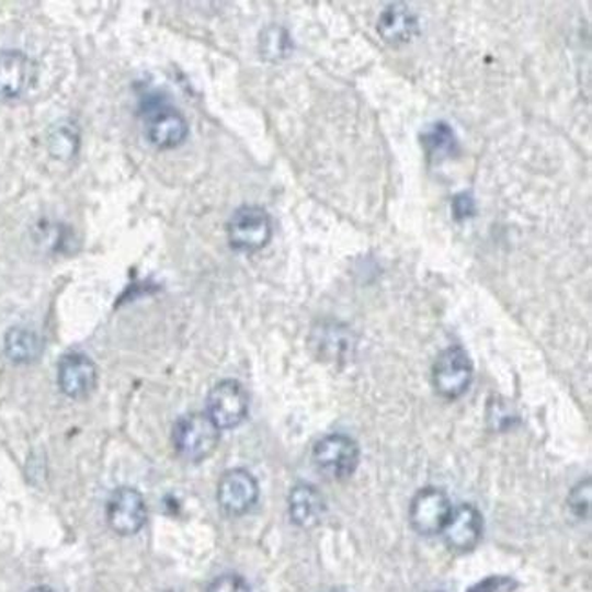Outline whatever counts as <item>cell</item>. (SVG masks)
Here are the masks:
<instances>
[{
  "instance_id": "cell-2",
  "label": "cell",
  "mask_w": 592,
  "mask_h": 592,
  "mask_svg": "<svg viewBox=\"0 0 592 592\" xmlns=\"http://www.w3.org/2000/svg\"><path fill=\"white\" fill-rule=\"evenodd\" d=\"M146 139L159 150H172L189 137V123L179 110L162 101H150L143 110Z\"/></svg>"
},
{
  "instance_id": "cell-13",
  "label": "cell",
  "mask_w": 592,
  "mask_h": 592,
  "mask_svg": "<svg viewBox=\"0 0 592 592\" xmlns=\"http://www.w3.org/2000/svg\"><path fill=\"white\" fill-rule=\"evenodd\" d=\"M327 503L314 485L299 483L288 496V514L297 527L312 528L323 520Z\"/></svg>"
},
{
  "instance_id": "cell-22",
  "label": "cell",
  "mask_w": 592,
  "mask_h": 592,
  "mask_svg": "<svg viewBox=\"0 0 592 592\" xmlns=\"http://www.w3.org/2000/svg\"><path fill=\"white\" fill-rule=\"evenodd\" d=\"M454 205H462V208H454V212H456V216H473L474 201L470 200L469 195H459V197H456V201H454Z\"/></svg>"
},
{
  "instance_id": "cell-23",
  "label": "cell",
  "mask_w": 592,
  "mask_h": 592,
  "mask_svg": "<svg viewBox=\"0 0 592 592\" xmlns=\"http://www.w3.org/2000/svg\"><path fill=\"white\" fill-rule=\"evenodd\" d=\"M27 592H54V591H52V589L49 588H35V589H32V591H27Z\"/></svg>"
},
{
  "instance_id": "cell-11",
  "label": "cell",
  "mask_w": 592,
  "mask_h": 592,
  "mask_svg": "<svg viewBox=\"0 0 592 592\" xmlns=\"http://www.w3.org/2000/svg\"><path fill=\"white\" fill-rule=\"evenodd\" d=\"M57 382L68 398H88L98 387V366L87 354L70 352L60 357Z\"/></svg>"
},
{
  "instance_id": "cell-14",
  "label": "cell",
  "mask_w": 592,
  "mask_h": 592,
  "mask_svg": "<svg viewBox=\"0 0 592 592\" xmlns=\"http://www.w3.org/2000/svg\"><path fill=\"white\" fill-rule=\"evenodd\" d=\"M377 32L388 44L409 43L418 33V19L405 4H390L383 11Z\"/></svg>"
},
{
  "instance_id": "cell-7",
  "label": "cell",
  "mask_w": 592,
  "mask_h": 592,
  "mask_svg": "<svg viewBox=\"0 0 592 592\" xmlns=\"http://www.w3.org/2000/svg\"><path fill=\"white\" fill-rule=\"evenodd\" d=\"M453 514V503L442 489L426 487L410 503V525L421 536L442 534Z\"/></svg>"
},
{
  "instance_id": "cell-10",
  "label": "cell",
  "mask_w": 592,
  "mask_h": 592,
  "mask_svg": "<svg viewBox=\"0 0 592 592\" xmlns=\"http://www.w3.org/2000/svg\"><path fill=\"white\" fill-rule=\"evenodd\" d=\"M37 81V66L26 54L0 52V101H19Z\"/></svg>"
},
{
  "instance_id": "cell-9",
  "label": "cell",
  "mask_w": 592,
  "mask_h": 592,
  "mask_svg": "<svg viewBox=\"0 0 592 592\" xmlns=\"http://www.w3.org/2000/svg\"><path fill=\"white\" fill-rule=\"evenodd\" d=\"M106 517L110 527L121 536H134L145 527L148 520L145 498L139 490L132 487H121L110 496L109 506H106Z\"/></svg>"
},
{
  "instance_id": "cell-17",
  "label": "cell",
  "mask_w": 592,
  "mask_h": 592,
  "mask_svg": "<svg viewBox=\"0 0 592 592\" xmlns=\"http://www.w3.org/2000/svg\"><path fill=\"white\" fill-rule=\"evenodd\" d=\"M454 145H456L454 132L445 123L434 124L431 132L423 137L426 153H429V157H436V159L451 153L454 150Z\"/></svg>"
},
{
  "instance_id": "cell-18",
  "label": "cell",
  "mask_w": 592,
  "mask_h": 592,
  "mask_svg": "<svg viewBox=\"0 0 592 592\" xmlns=\"http://www.w3.org/2000/svg\"><path fill=\"white\" fill-rule=\"evenodd\" d=\"M291 37L283 27H269L261 35V55H263L264 59H283L291 52Z\"/></svg>"
},
{
  "instance_id": "cell-4",
  "label": "cell",
  "mask_w": 592,
  "mask_h": 592,
  "mask_svg": "<svg viewBox=\"0 0 592 592\" xmlns=\"http://www.w3.org/2000/svg\"><path fill=\"white\" fill-rule=\"evenodd\" d=\"M474 366L469 354L462 346L443 351L432 368V383L443 398L458 399L469 390Z\"/></svg>"
},
{
  "instance_id": "cell-5",
  "label": "cell",
  "mask_w": 592,
  "mask_h": 592,
  "mask_svg": "<svg viewBox=\"0 0 592 592\" xmlns=\"http://www.w3.org/2000/svg\"><path fill=\"white\" fill-rule=\"evenodd\" d=\"M206 415L219 431L241 425L248 415V394L241 383L236 379L217 383L206 399Z\"/></svg>"
},
{
  "instance_id": "cell-8",
  "label": "cell",
  "mask_w": 592,
  "mask_h": 592,
  "mask_svg": "<svg viewBox=\"0 0 592 592\" xmlns=\"http://www.w3.org/2000/svg\"><path fill=\"white\" fill-rule=\"evenodd\" d=\"M259 500L258 479L247 469H232L223 474L217 487V501L228 516H242L252 511Z\"/></svg>"
},
{
  "instance_id": "cell-21",
  "label": "cell",
  "mask_w": 592,
  "mask_h": 592,
  "mask_svg": "<svg viewBox=\"0 0 592 592\" xmlns=\"http://www.w3.org/2000/svg\"><path fill=\"white\" fill-rule=\"evenodd\" d=\"M514 585L516 583L511 578L492 577L476 583L469 589V592H511Z\"/></svg>"
},
{
  "instance_id": "cell-15",
  "label": "cell",
  "mask_w": 592,
  "mask_h": 592,
  "mask_svg": "<svg viewBox=\"0 0 592 592\" xmlns=\"http://www.w3.org/2000/svg\"><path fill=\"white\" fill-rule=\"evenodd\" d=\"M4 351L13 363L27 365V363H33L41 357L44 351V341L35 330L27 329V327H13L5 334Z\"/></svg>"
},
{
  "instance_id": "cell-6",
  "label": "cell",
  "mask_w": 592,
  "mask_h": 592,
  "mask_svg": "<svg viewBox=\"0 0 592 592\" xmlns=\"http://www.w3.org/2000/svg\"><path fill=\"white\" fill-rule=\"evenodd\" d=\"M314 464L329 478H346L357 469L360 447L345 434H330L316 443Z\"/></svg>"
},
{
  "instance_id": "cell-19",
  "label": "cell",
  "mask_w": 592,
  "mask_h": 592,
  "mask_svg": "<svg viewBox=\"0 0 592 592\" xmlns=\"http://www.w3.org/2000/svg\"><path fill=\"white\" fill-rule=\"evenodd\" d=\"M569 505L572 512L580 517H588L591 512V481L585 479L582 483H578L569 496Z\"/></svg>"
},
{
  "instance_id": "cell-20",
  "label": "cell",
  "mask_w": 592,
  "mask_h": 592,
  "mask_svg": "<svg viewBox=\"0 0 592 592\" xmlns=\"http://www.w3.org/2000/svg\"><path fill=\"white\" fill-rule=\"evenodd\" d=\"M208 592H252L244 578L239 574H223L210 583Z\"/></svg>"
},
{
  "instance_id": "cell-1",
  "label": "cell",
  "mask_w": 592,
  "mask_h": 592,
  "mask_svg": "<svg viewBox=\"0 0 592 592\" xmlns=\"http://www.w3.org/2000/svg\"><path fill=\"white\" fill-rule=\"evenodd\" d=\"M219 429L205 414L183 415L172 432L173 447L186 462H203L210 458L219 445Z\"/></svg>"
},
{
  "instance_id": "cell-16",
  "label": "cell",
  "mask_w": 592,
  "mask_h": 592,
  "mask_svg": "<svg viewBox=\"0 0 592 592\" xmlns=\"http://www.w3.org/2000/svg\"><path fill=\"white\" fill-rule=\"evenodd\" d=\"M77 148H79V134L73 124L62 123L54 126L49 134V151L54 153V157L68 161L76 156Z\"/></svg>"
},
{
  "instance_id": "cell-3",
  "label": "cell",
  "mask_w": 592,
  "mask_h": 592,
  "mask_svg": "<svg viewBox=\"0 0 592 592\" xmlns=\"http://www.w3.org/2000/svg\"><path fill=\"white\" fill-rule=\"evenodd\" d=\"M227 232L230 247L237 252H259L272 239V219L261 206H241L230 217Z\"/></svg>"
},
{
  "instance_id": "cell-12",
  "label": "cell",
  "mask_w": 592,
  "mask_h": 592,
  "mask_svg": "<svg viewBox=\"0 0 592 592\" xmlns=\"http://www.w3.org/2000/svg\"><path fill=\"white\" fill-rule=\"evenodd\" d=\"M443 536L448 547L458 553H470L478 547L483 536V517L473 505H459L453 509Z\"/></svg>"
}]
</instances>
